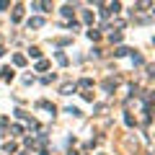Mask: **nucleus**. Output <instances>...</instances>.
<instances>
[{
    "label": "nucleus",
    "instance_id": "0eeeda50",
    "mask_svg": "<svg viewBox=\"0 0 155 155\" xmlns=\"http://www.w3.org/2000/svg\"><path fill=\"white\" fill-rule=\"evenodd\" d=\"M3 150H5V153H13V150H16V142H5V145H3Z\"/></svg>",
    "mask_w": 155,
    "mask_h": 155
},
{
    "label": "nucleus",
    "instance_id": "f8f14e48",
    "mask_svg": "<svg viewBox=\"0 0 155 155\" xmlns=\"http://www.w3.org/2000/svg\"><path fill=\"white\" fill-rule=\"evenodd\" d=\"M111 41H122V31H114V34H111Z\"/></svg>",
    "mask_w": 155,
    "mask_h": 155
},
{
    "label": "nucleus",
    "instance_id": "1a4fd4ad",
    "mask_svg": "<svg viewBox=\"0 0 155 155\" xmlns=\"http://www.w3.org/2000/svg\"><path fill=\"white\" fill-rule=\"evenodd\" d=\"M83 21L91 23V21H93V13H91V11H83Z\"/></svg>",
    "mask_w": 155,
    "mask_h": 155
},
{
    "label": "nucleus",
    "instance_id": "6e6552de",
    "mask_svg": "<svg viewBox=\"0 0 155 155\" xmlns=\"http://www.w3.org/2000/svg\"><path fill=\"white\" fill-rule=\"evenodd\" d=\"M62 16L70 18V16H72V5H65V8H62Z\"/></svg>",
    "mask_w": 155,
    "mask_h": 155
},
{
    "label": "nucleus",
    "instance_id": "7ed1b4c3",
    "mask_svg": "<svg viewBox=\"0 0 155 155\" xmlns=\"http://www.w3.org/2000/svg\"><path fill=\"white\" fill-rule=\"evenodd\" d=\"M88 39H91V41H98V39H101V34L96 31V28H88Z\"/></svg>",
    "mask_w": 155,
    "mask_h": 155
},
{
    "label": "nucleus",
    "instance_id": "20e7f679",
    "mask_svg": "<svg viewBox=\"0 0 155 155\" xmlns=\"http://www.w3.org/2000/svg\"><path fill=\"white\" fill-rule=\"evenodd\" d=\"M21 16H23V8L16 5V11H13V21H21Z\"/></svg>",
    "mask_w": 155,
    "mask_h": 155
},
{
    "label": "nucleus",
    "instance_id": "f03ea898",
    "mask_svg": "<svg viewBox=\"0 0 155 155\" xmlns=\"http://www.w3.org/2000/svg\"><path fill=\"white\" fill-rule=\"evenodd\" d=\"M70 93H75V83H65L62 85V96H70Z\"/></svg>",
    "mask_w": 155,
    "mask_h": 155
},
{
    "label": "nucleus",
    "instance_id": "9b49d317",
    "mask_svg": "<svg viewBox=\"0 0 155 155\" xmlns=\"http://www.w3.org/2000/svg\"><path fill=\"white\" fill-rule=\"evenodd\" d=\"M28 54H31V57H36V60H39V57H41V52H39L36 47H31V49H28Z\"/></svg>",
    "mask_w": 155,
    "mask_h": 155
},
{
    "label": "nucleus",
    "instance_id": "4468645a",
    "mask_svg": "<svg viewBox=\"0 0 155 155\" xmlns=\"http://www.w3.org/2000/svg\"><path fill=\"white\" fill-rule=\"evenodd\" d=\"M3 54H5V49H3V47H0V57H3Z\"/></svg>",
    "mask_w": 155,
    "mask_h": 155
},
{
    "label": "nucleus",
    "instance_id": "9d476101",
    "mask_svg": "<svg viewBox=\"0 0 155 155\" xmlns=\"http://www.w3.org/2000/svg\"><path fill=\"white\" fill-rule=\"evenodd\" d=\"M57 62H60V65H67V57L62 54V52H57Z\"/></svg>",
    "mask_w": 155,
    "mask_h": 155
},
{
    "label": "nucleus",
    "instance_id": "f257e3e1",
    "mask_svg": "<svg viewBox=\"0 0 155 155\" xmlns=\"http://www.w3.org/2000/svg\"><path fill=\"white\" fill-rule=\"evenodd\" d=\"M26 26H28V28H39V26H44V21H41V18H28Z\"/></svg>",
    "mask_w": 155,
    "mask_h": 155
},
{
    "label": "nucleus",
    "instance_id": "ddd939ff",
    "mask_svg": "<svg viewBox=\"0 0 155 155\" xmlns=\"http://www.w3.org/2000/svg\"><path fill=\"white\" fill-rule=\"evenodd\" d=\"M67 114H72V116H83V114H80V109H72V106L67 109Z\"/></svg>",
    "mask_w": 155,
    "mask_h": 155
},
{
    "label": "nucleus",
    "instance_id": "39448f33",
    "mask_svg": "<svg viewBox=\"0 0 155 155\" xmlns=\"http://www.w3.org/2000/svg\"><path fill=\"white\" fill-rule=\"evenodd\" d=\"M114 54H116V57H127L129 49H127V47H119V49H114Z\"/></svg>",
    "mask_w": 155,
    "mask_h": 155
},
{
    "label": "nucleus",
    "instance_id": "423d86ee",
    "mask_svg": "<svg viewBox=\"0 0 155 155\" xmlns=\"http://www.w3.org/2000/svg\"><path fill=\"white\" fill-rule=\"evenodd\" d=\"M13 62L21 67V65H26V57H23V54H16V57H13Z\"/></svg>",
    "mask_w": 155,
    "mask_h": 155
}]
</instances>
